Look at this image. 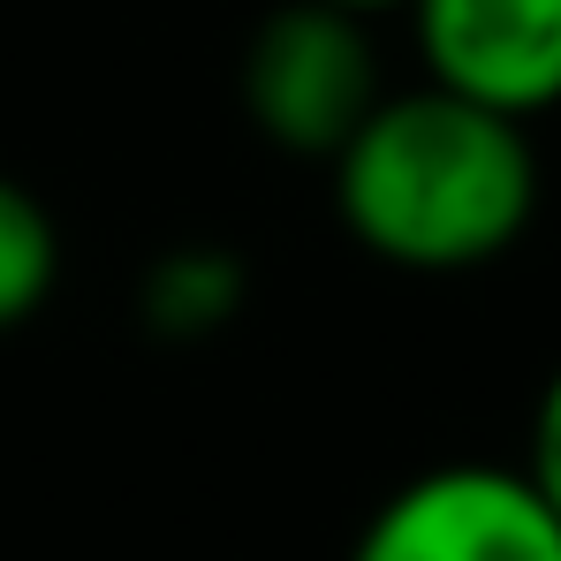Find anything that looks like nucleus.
<instances>
[{
  "mask_svg": "<svg viewBox=\"0 0 561 561\" xmlns=\"http://www.w3.org/2000/svg\"><path fill=\"white\" fill-rule=\"evenodd\" d=\"M342 228L402 274H470L516 251L539 213V152L516 114L448 84L379 92L334 152Z\"/></svg>",
  "mask_w": 561,
  "mask_h": 561,
  "instance_id": "f257e3e1",
  "label": "nucleus"
},
{
  "mask_svg": "<svg viewBox=\"0 0 561 561\" xmlns=\"http://www.w3.org/2000/svg\"><path fill=\"white\" fill-rule=\"evenodd\" d=\"M379 46L350 8L288 0L243 46V106L266 129V145L296 160H334L350 129L379 106Z\"/></svg>",
  "mask_w": 561,
  "mask_h": 561,
  "instance_id": "f03ea898",
  "label": "nucleus"
},
{
  "mask_svg": "<svg viewBox=\"0 0 561 561\" xmlns=\"http://www.w3.org/2000/svg\"><path fill=\"white\" fill-rule=\"evenodd\" d=\"M350 561H561V516L524 463H440L379 501Z\"/></svg>",
  "mask_w": 561,
  "mask_h": 561,
  "instance_id": "7ed1b4c3",
  "label": "nucleus"
},
{
  "mask_svg": "<svg viewBox=\"0 0 561 561\" xmlns=\"http://www.w3.org/2000/svg\"><path fill=\"white\" fill-rule=\"evenodd\" d=\"M433 84L516 122L561 106V0H410Z\"/></svg>",
  "mask_w": 561,
  "mask_h": 561,
  "instance_id": "20e7f679",
  "label": "nucleus"
},
{
  "mask_svg": "<svg viewBox=\"0 0 561 561\" xmlns=\"http://www.w3.org/2000/svg\"><path fill=\"white\" fill-rule=\"evenodd\" d=\"M236 304H243V266L220 243H183L145 274V327L168 342L220 334L236 319Z\"/></svg>",
  "mask_w": 561,
  "mask_h": 561,
  "instance_id": "39448f33",
  "label": "nucleus"
},
{
  "mask_svg": "<svg viewBox=\"0 0 561 561\" xmlns=\"http://www.w3.org/2000/svg\"><path fill=\"white\" fill-rule=\"evenodd\" d=\"M54 280H61V228H54V213L15 175H0V334L38 319Z\"/></svg>",
  "mask_w": 561,
  "mask_h": 561,
  "instance_id": "423d86ee",
  "label": "nucleus"
},
{
  "mask_svg": "<svg viewBox=\"0 0 561 561\" xmlns=\"http://www.w3.org/2000/svg\"><path fill=\"white\" fill-rule=\"evenodd\" d=\"M524 478L547 493V508L561 516V365H554V379L539 387V410H531V456H524Z\"/></svg>",
  "mask_w": 561,
  "mask_h": 561,
  "instance_id": "0eeeda50",
  "label": "nucleus"
},
{
  "mask_svg": "<svg viewBox=\"0 0 561 561\" xmlns=\"http://www.w3.org/2000/svg\"><path fill=\"white\" fill-rule=\"evenodd\" d=\"M327 8H350V15H365V23H373V15H387V8H410V0H327Z\"/></svg>",
  "mask_w": 561,
  "mask_h": 561,
  "instance_id": "6e6552de",
  "label": "nucleus"
}]
</instances>
